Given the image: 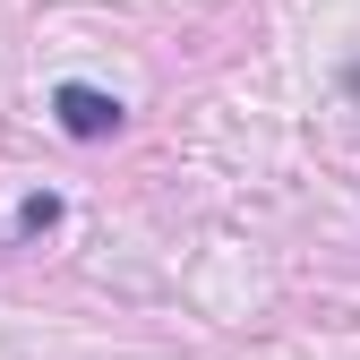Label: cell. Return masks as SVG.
Wrapping results in <instances>:
<instances>
[{"label":"cell","instance_id":"1","mask_svg":"<svg viewBox=\"0 0 360 360\" xmlns=\"http://www.w3.org/2000/svg\"><path fill=\"white\" fill-rule=\"evenodd\" d=\"M52 112H60V129H69L77 146H95V138H112V129H120V103L103 95V86H77V77L52 95Z\"/></svg>","mask_w":360,"mask_h":360},{"label":"cell","instance_id":"2","mask_svg":"<svg viewBox=\"0 0 360 360\" xmlns=\"http://www.w3.org/2000/svg\"><path fill=\"white\" fill-rule=\"evenodd\" d=\"M52 223H60V198H52V189L18 198V232H26V240H34V232H52Z\"/></svg>","mask_w":360,"mask_h":360}]
</instances>
